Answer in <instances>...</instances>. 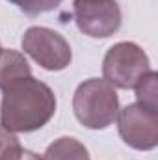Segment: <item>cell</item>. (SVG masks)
Here are the masks:
<instances>
[{
    "label": "cell",
    "instance_id": "cell-1",
    "mask_svg": "<svg viewBox=\"0 0 158 160\" xmlns=\"http://www.w3.org/2000/svg\"><path fill=\"white\" fill-rule=\"evenodd\" d=\"M56 112L54 91L34 77L4 89L0 123L9 132H34L45 127Z\"/></svg>",
    "mask_w": 158,
    "mask_h": 160
},
{
    "label": "cell",
    "instance_id": "cell-2",
    "mask_svg": "<svg viewBox=\"0 0 158 160\" xmlns=\"http://www.w3.org/2000/svg\"><path fill=\"white\" fill-rule=\"evenodd\" d=\"M77 119L93 130L110 127L119 114V99L116 88L104 78H89L82 82L73 97Z\"/></svg>",
    "mask_w": 158,
    "mask_h": 160
},
{
    "label": "cell",
    "instance_id": "cell-3",
    "mask_svg": "<svg viewBox=\"0 0 158 160\" xmlns=\"http://www.w3.org/2000/svg\"><path fill=\"white\" fill-rule=\"evenodd\" d=\"M151 71L149 58L141 47L130 41H121L114 45L102 62L104 80L110 82L114 88L130 89L134 88L143 75Z\"/></svg>",
    "mask_w": 158,
    "mask_h": 160
},
{
    "label": "cell",
    "instance_id": "cell-4",
    "mask_svg": "<svg viewBox=\"0 0 158 160\" xmlns=\"http://www.w3.org/2000/svg\"><path fill=\"white\" fill-rule=\"evenodd\" d=\"M22 50L47 71H63L73 58L65 38L45 26H32L24 32Z\"/></svg>",
    "mask_w": 158,
    "mask_h": 160
},
{
    "label": "cell",
    "instance_id": "cell-5",
    "mask_svg": "<svg viewBox=\"0 0 158 160\" xmlns=\"http://www.w3.org/2000/svg\"><path fill=\"white\" fill-rule=\"evenodd\" d=\"M73 17L80 32L89 38L104 39L121 28V8L116 0H75Z\"/></svg>",
    "mask_w": 158,
    "mask_h": 160
},
{
    "label": "cell",
    "instance_id": "cell-6",
    "mask_svg": "<svg viewBox=\"0 0 158 160\" xmlns=\"http://www.w3.org/2000/svg\"><path fill=\"white\" fill-rule=\"evenodd\" d=\"M116 119L119 136L132 149L151 151L158 145V112L134 102L119 110Z\"/></svg>",
    "mask_w": 158,
    "mask_h": 160
},
{
    "label": "cell",
    "instance_id": "cell-7",
    "mask_svg": "<svg viewBox=\"0 0 158 160\" xmlns=\"http://www.w3.org/2000/svg\"><path fill=\"white\" fill-rule=\"evenodd\" d=\"M32 77V69L24 54L17 50H4L0 52V89L4 91L11 84L22 78Z\"/></svg>",
    "mask_w": 158,
    "mask_h": 160
},
{
    "label": "cell",
    "instance_id": "cell-8",
    "mask_svg": "<svg viewBox=\"0 0 158 160\" xmlns=\"http://www.w3.org/2000/svg\"><path fill=\"white\" fill-rule=\"evenodd\" d=\"M43 160H89V155L78 140L60 138L48 145Z\"/></svg>",
    "mask_w": 158,
    "mask_h": 160
},
{
    "label": "cell",
    "instance_id": "cell-9",
    "mask_svg": "<svg viewBox=\"0 0 158 160\" xmlns=\"http://www.w3.org/2000/svg\"><path fill=\"white\" fill-rule=\"evenodd\" d=\"M156 84H158V75L155 71H149L134 86L138 102L141 106L149 108V110H155V112H158V86Z\"/></svg>",
    "mask_w": 158,
    "mask_h": 160
},
{
    "label": "cell",
    "instance_id": "cell-10",
    "mask_svg": "<svg viewBox=\"0 0 158 160\" xmlns=\"http://www.w3.org/2000/svg\"><path fill=\"white\" fill-rule=\"evenodd\" d=\"M22 155V147L15 132L0 127V160H19Z\"/></svg>",
    "mask_w": 158,
    "mask_h": 160
},
{
    "label": "cell",
    "instance_id": "cell-11",
    "mask_svg": "<svg viewBox=\"0 0 158 160\" xmlns=\"http://www.w3.org/2000/svg\"><path fill=\"white\" fill-rule=\"evenodd\" d=\"M9 2L15 4L26 15H41V13L56 9L62 0H9Z\"/></svg>",
    "mask_w": 158,
    "mask_h": 160
},
{
    "label": "cell",
    "instance_id": "cell-12",
    "mask_svg": "<svg viewBox=\"0 0 158 160\" xmlns=\"http://www.w3.org/2000/svg\"><path fill=\"white\" fill-rule=\"evenodd\" d=\"M19 160H43V158H41L39 155L32 153V151H24V149H22V155H21Z\"/></svg>",
    "mask_w": 158,
    "mask_h": 160
},
{
    "label": "cell",
    "instance_id": "cell-13",
    "mask_svg": "<svg viewBox=\"0 0 158 160\" xmlns=\"http://www.w3.org/2000/svg\"><path fill=\"white\" fill-rule=\"evenodd\" d=\"M0 52H2V47H0Z\"/></svg>",
    "mask_w": 158,
    "mask_h": 160
}]
</instances>
